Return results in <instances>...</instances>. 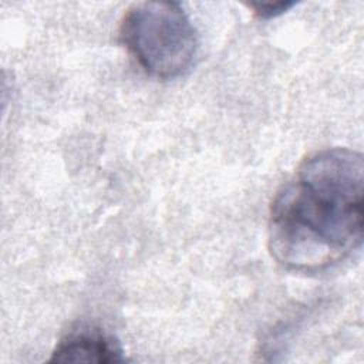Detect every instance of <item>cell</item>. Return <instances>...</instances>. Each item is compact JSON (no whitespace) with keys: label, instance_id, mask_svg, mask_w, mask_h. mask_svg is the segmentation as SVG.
<instances>
[{"label":"cell","instance_id":"3","mask_svg":"<svg viewBox=\"0 0 364 364\" xmlns=\"http://www.w3.org/2000/svg\"><path fill=\"white\" fill-rule=\"evenodd\" d=\"M119 343L109 334L85 328L65 336L54 348L51 363H122Z\"/></svg>","mask_w":364,"mask_h":364},{"label":"cell","instance_id":"2","mask_svg":"<svg viewBox=\"0 0 364 364\" xmlns=\"http://www.w3.org/2000/svg\"><path fill=\"white\" fill-rule=\"evenodd\" d=\"M119 37L138 64L159 80L185 74L199 46L191 18L175 1L132 4L122 17Z\"/></svg>","mask_w":364,"mask_h":364},{"label":"cell","instance_id":"4","mask_svg":"<svg viewBox=\"0 0 364 364\" xmlns=\"http://www.w3.org/2000/svg\"><path fill=\"white\" fill-rule=\"evenodd\" d=\"M293 3L287 1H277V3H263V4H252L256 14L262 18H272L277 14H282L287 9H290Z\"/></svg>","mask_w":364,"mask_h":364},{"label":"cell","instance_id":"1","mask_svg":"<svg viewBox=\"0 0 364 364\" xmlns=\"http://www.w3.org/2000/svg\"><path fill=\"white\" fill-rule=\"evenodd\" d=\"M364 161L348 148L307 156L276 193L269 250L291 272L326 270L361 246Z\"/></svg>","mask_w":364,"mask_h":364}]
</instances>
